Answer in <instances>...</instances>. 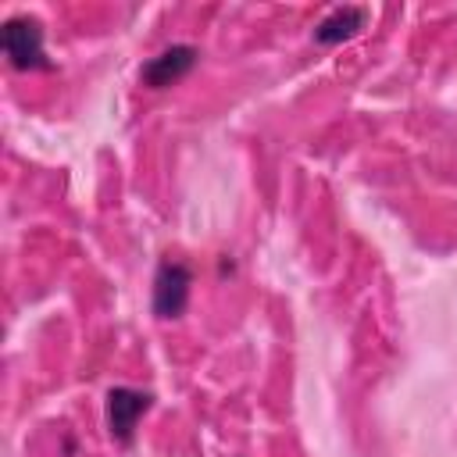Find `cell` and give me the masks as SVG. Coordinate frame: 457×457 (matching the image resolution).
<instances>
[{
  "label": "cell",
  "instance_id": "4",
  "mask_svg": "<svg viewBox=\"0 0 457 457\" xmlns=\"http://www.w3.org/2000/svg\"><path fill=\"white\" fill-rule=\"evenodd\" d=\"M196 61H200V50H196V46H189V43H171V46H164L161 54H154V57L139 68V82H143L146 89H168V86L182 82V79L196 68Z\"/></svg>",
  "mask_w": 457,
  "mask_h": 457
},
{
  "label": "cell",
  "instance_id": "2",
  "mask_svg": "<svg viewBox=\"0 0 457 457\" xmlns=\"http://www.w3.org/2000/svg\"><path fill=\"white\" fill-rule=\"evenodd\" d=\"M189 286H193L189 264L164 257V261L157 264V275H154V296H150L154 314H157L161 321L182 318V311L189 307Z\"/></svg>",
  "mask_w": 457,
  "mask_h": 457
},
{
  "label": "cell",
  "instance_id": "3",
  "mask_svg": "<svg viewBox=\"0 0 457 457\" xmlns=\"http://www.w3.org/2000/svg\"><path fill=\"white\" fill-rule=\"evenodd\" d=\"M154 407V393L146 389H132V386H114L107 389V403H104V414H107V432L114 443L129 446L132 436H136V425L139 418Z\"/></svg>",
  "mask_w": 457,
  "mask_h": 457
},
{
  "label": "cell",
  "instance_id": "5",
  "mask_svg": "<svg viewBox=\"0 0 457 457\" xmlns=\"http://www.w3.org/2000/svg\"><path fill=\"white\" fill-rule=\"evenodd\" d=\"M368 25V7H336V11H328L318 25H314V43H321V46H336V43H346V39H353L361 29Z\"/></svg>",
  "mask_w": 457,
  "mask_h": 457
},
{
  "label": "cell",
  "instance_id": "1",
  "mask_svg": "<svg viewBox=\"0 0 457 457\" xmlns=\"http://www.w3.org/2000/svg\"><path fill=\"white\" fill-rule=\"evenodd\" d=\"M0 46L18 71H46V50H43V21L32 14H14L0 29Z\"/></svg>",
  "mask_w": 457,
  "mask_h": 457
}]
</instances>
